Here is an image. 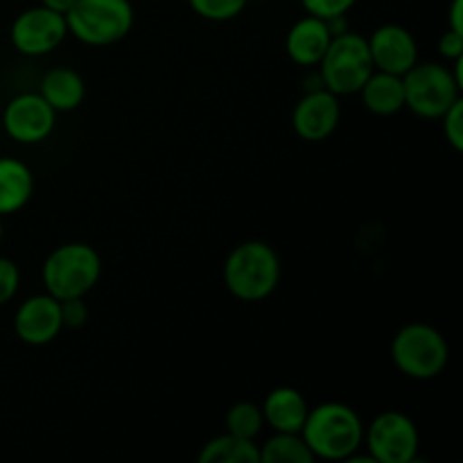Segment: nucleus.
I'll list each match as a JSON object with an SVG mask.
<instances>
[{"instance_id":"15","label":"nucleus","mask_w":463,"mask_h":463,"mask_svg":"<svg viewBox=\"0 0 463 463\" xmlns=\"http://www.w3.org/2000/svg\"><path fill=\"white\" fill-rule=\"evenodd\" d=\"M260 410L265 425H269L271 432H301L310 407L298 389L276 387L267 393Z\"/></svg>"},{"instance_id":"20","label":"nucleus","mask_w":463,"mask_h":463,"mask_svg":"<svg viewBox=\"0 0 463 463\" xmlns=\"http://www.w3.org/2000/svg\"><path fill=\"white\" fill-rule=\"evenodd\" d=\"M260 450V463H312L315 455L307 443L303 441L301 432H274L267 439Z\"/></svg>"},{"instance_id":"30","label":"nucleus","mask_w":463,"mask_h":463,"mask_svg":"<svg viewBox=\"0 0 463 463\" xmlns=\"http://www.w3.org/2000/svg\"><path fill=\"white\" fill-rule=\"evenodd\" d=\"M0 242H3V217H0Z\"/></svg>"},{"instance_id":"24","label":"nucleus","mask_w":463,"mask_h":463,"mask_svg":"<svg viewBox=\"0 0 463 463\" xmlns=\"http://www.w3.org/2000/svg\"><path fill=\"white\" fill-rule=\"evenodd\" d=\"M301 5L310 16L333 21V18L346 16L355 7L357 0H301Z\"/></svg>"},{"instance_id":"17","label":"nucleus","mask_w":463,"mask_h":463,"mask_svg":"<svg viewBox=\"0 0 463 463\" xmlns=\"http://www.w3.org/2000/svg\"><path fill=\"white\" fill-rule=\"evenodd\" d=\"M39 93L57 113L75 111L86 98V81L72 68L59 66L45 72L43 80H41Z\"/></svg>"},{"instance_id":"19","label":"nucleus","mask_w":463,"mask_h":463,"mask_svg":"<svg viewBox=\"0 0 463 463\" xmlns=\"http://www.w3.org/2000/svg\"><path fill=\"white\" fill-rule=\"evenodd\" d=\"M202 463H260V450L256 441L233 437V434H222L211 439L199 452Z\"/></svg>"},{"instance_id":"26","label":"nucleus","mask_w":463,"mask_h":463,"mask_svg":"<svg viewBox=\"0 0 463 463\" xmlns=\"http://www.w3.org/2000/svg\"><path fill=\"white\" fill-rule=\"evenodd\" d=\"M61 303V321L63 328H81L89 319V307H86L84 297L80 298H66Z\"/></svg>"},{"instance_id":"7","label":"nucleus","mask_w":463,"mask_h":463,"mask_svg":"<svg viewBox=\"0 0 463 463\" xmlns=\"http://www.w3.org/2000/svg\"><path fill=\"white\" fill-rule=\"evenodd\" d=\"M405 107L423 120H439L461 98V84L450 66L416 61L402 75Z\"/></svg>"},{"instance_id":"12","label":"nucleus","mask_w":463,"mask_h":463,"mask_svg":"<svg viewBox=\"0 0 463 463\" xmlns=\"http://www.w3.org/2000/svg\"><path fill=\"white\" fill-rule=\"evenodd\" d=\"M61 330V303L48 292L25 298L14 315V333L27 346H45L54 342Z\"/></svg>"},{"instance_id":"14","label":"nucleus","mask_w":463,"mask_h":463,"mask_svg":"<svg viewBox=\"0 0 463 463\" xmlns=\"http://www.w3.org/2000/svg\"><path fill=\"white\" fill-rule=\"evenodd\" d=\"M330 41H333V32H330L328 21L307 14V16L298 18L289 27L288 39H285V50H288V57L297 66L312 68L319 66Z\"/></svg>"},{"instance_id":"16","label":"nucleus","mask_w":463,"mask_h":463,"mask_svg":"<svg viewBox=\"0 0 463 463\" xmlns=\"http://www.w3.org/2000/svg\"><path fill=\"white\" fill-rule=\"evenodd\" d=\"M34 193V175L23 161L0 156V217L18 213Z\"/></svg>"},{"instance_id":"8","label":"nucleus","mask_w":463,"mask_h":463,"mask_svg":"<svg viewBox=\"0 0 463 463\" xmlns=\"http://www.w3.org/2000/svg\"><path fill=\"white\" fill-rule=\"evenodd\" d=\"M366 452L375 463H411L419 455V428L407 414L396 410L383 411L364 428Z\"/></svg>"},{"instance_id":"6","label":"nucleus","mask_w":463,"mask_h":463,"mask_svg":"<svg viewBox=\"0 0 463 463\" xmlns=\"http://www.w3.org/2000/svg\"><path fill=\"white\" fill-rule=\"evenodd\" d=\"M68 34L86 45H111L134 27L129 0H75L66 14Z\"/></svg>"},{"instance_id":"11","label":"nucleus","mask_w":463,"mask_h":463,"mask_svg":"<svg viewBox=\"0 0 463 463\" xmlns=\"http://www.w3.org/2000/svg\"><path fill=\"white\" fill-rule=\"evenodd\" d=\"M342 120V104L335 93L319 86L303 95L292 111V129L306 143L330 138Z\"/></svg>"},{"instance_id":"23","label":"nucleus","mask_w":463,"mask_h":463,"mask_svg":"<svg viewBox=\"0 0 463 463\" xmlns=\"http://www.w3.org/2000/svg\"><path fill=\"white\" fill-rule=\"evenodd\" d=\"M439 120L443 122V136L455 152H463V99L459 98Z\"/></svg>"},{"instance_id":"27","label":"nucleus","mask_w":463,"mask_h":463,"mask_svg":"<svg viewBox=\"0 0 463 463\" xmlns=\"http://www.w3.org/2000/svg\"><path fill=\"white\" fill-rule=\"evenodd\" d=\"M439 54L448 61H457L463 57V34L455 30H446L439 39Z\"/></svg>"},{"instance_id":"10","label":"nucleus","mask_w":463,"mask_h":463,"mask_svg":"<svg viewBox=\"0 0 463 463\" xmlns=\"http://www.w3.org/2000/svg\"><path fill=\"white\" fill-rule=\"evenodd\" d=\"M57 125V111L41 98V93H21L7 102L3 127L12 140L21 145L43 143Z\"/></svg>"},{"instance_id":"4","label":"nucleus","mask_w":463,"mask_h":463,"mask_svg":"<svg viewBox=\"0 0 463 463\" xmlns=\"http://www.w3.org/2000/svg\"><path fill=\"white\" fill-rule=\"evenodd\" d=\"M392 360L407 378L432 380L446 371L450 362V346L441 330L423 321H414L393 335Z\"/></svg>"},{"instance_id":"25","label":"nucleus","mask_w":463,"mask_h":463,"mask_svg":"<svg viewBox=\"0 0 463 463\" xmlns=\"http://www.w3.org/2000/svg\"><path fill=\"white\" fill-rule=\"evenodd\" d=\"M21 288V271L9 258L0 256V306H7Z\"/></svg>"},{"instance_id":"18","label":"nucleus","mask_w":463,"mask_h":463,"mask_svg":"<svg viewBox=\"0 0 463 463\" xmlns=\"http://www.w3.org/2000/svg\"><path fill=\"white\" fill-rule=\"evenodd\" d=\"M360 95L362 104L375 116H396L405 109V89L401 75L373 71L360 89Z\"/></svg>"},{"instance_id":"21","label":"nucleus","mask_w":463,"mask_h":463,"mask_svg":"<svg viewBox=\"0 0 463 463\" xmlns=\"http://www.w3.org/2000/svg\"><path fill=\"white\" fill-rule=\"evenodd\" d=\"M226 432L233 434V437L249 439V441H256L258 434L265 428V419H262L260 405L251 401H240L226 411Z\"/></svg>"},{"instance_id":"5","label":"nucleus","mask_w":463,"mask_h":463,"mask_svg":"<svg viewBox=\"0 0 463 463\" xmlns=\"http://www.w3.org/2000/svg\"><path fill=\"white\" fill-rule=\"evenodd\" d=\"M373 71L369 43L364 36L344 30L333 36L321 59L319 80L324 89H328L337 98H344V95L360 93Z\"/></svg>"},{"instance_id":"1","label":"nucleus","mask_w":463,"mask_h":463,"mask_svg":"<svg viewBox=\"0 0 463 463\" xmlns=\"http://www.w3.org/2000/svg\"><path fill=\"white\" fill-rule=\"evenodd\" d=\"M301 437L315 459L348 461L362 448L364 423L351 405L321 402L307 410Z\"/></svg>"},{"instance_id":"3","label":"nucleus","mask_w":463,"mask_h":463,"mask_svg":"<svg viewBox=\"0 0 463 463\" xmlns=\"http://www.w3.org/2000/svg\"><path fill=\"white\" fill-rule=\"evenodd\" d=\"M102 276V258L98 249L86 242H66L50 251L41 267V280L57 301L80 298L98 285Z\"/></svg>"},{"instance_id":"2","label":"nucleus","mask_w":463,"mask_h":463,"mask_svg":"<svg viewBox=\"0 0 463 463\" xmlns=\"http://www.w3.org/2000/svg\"><path fill=\"white\" fill-rule=\"evenodd\" d=\"M222 276L226 289L240 301H265L280 283L279 253L262 240H247L226 256Z\"/></svg>"},{"instance_id":"9","label":"nucleus","mask_w":463,"mask_h":463,"mask_svg":"<svg viewBox=\"0 0 463 463\" xmlns=\"http://www.w3.org/2000/svg\"><path fill=\"white\" fill-rule=\"evenodd\" d=\"M12 45L25 57H43L57 50L68 36L66 16L36 5L25 9L12 23Z\"/></svg>"},{"instance_id":"28","label":"nucleus","mask_w":463,"mask_h":463,"mask_svg":"<svg viewBox=\"0 0 463 463\" xmlns=\"http://www.w3.org/2000/svg\"><path fill=\"white\" fill-rule=\"evenodd\" d=\"M448 30L461 32V34H463V0H452V5H450V21H448Z\"/></svg>"},{"instance_id":"13","label":"nucleus","mask_w":463,"mask_h":463,"mask_svg":"<svg viewBox=\"0 0 463 463\" xmlns=\"http://www.w3.org/2000/svg\"><path fill=\"white\" fill-rule=\"evenodd\" d=\"M375 71L392 72V75H405L416 61H419V43L407 27L398 23H387L373 30L366 39Z\"/></svg>"},{"instance_id":"22","label":"nucleus","mask_w":463,"mask_h":463,"mask_svg":"<svg viewBox=\"0 0 463 463\" xmlns=\"http://www.w3.org/2000/svg\"><path fill=\"white\" fill-rule=\"evenodd\" d=\"M193 12L206 21L224 23L238 18L247 9L249 0H188Z\"/></svg>"},{"instance_id":"29","label":"nucleus","mask_w":463,"mask_h":463,"mask_svg":"<svg viewBox=\"0 0 463 463\" xmlns=\"http://www.w3.org/2000/svg\"><path fill=\"white\" fill-rule=\"evenodd\" d=\"M39 3L43 5V7L52 9V12H59V14H63V16H66L68 9L75 5V0H39Z\"/></svg>"}]
</instances>
